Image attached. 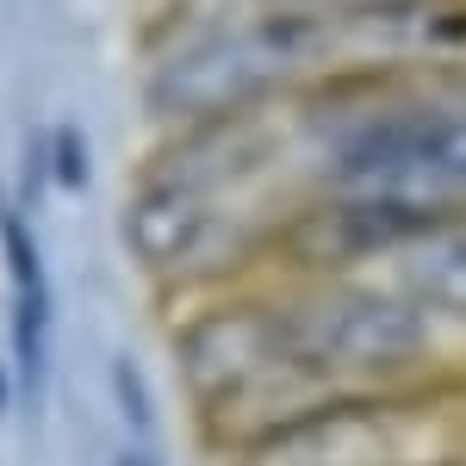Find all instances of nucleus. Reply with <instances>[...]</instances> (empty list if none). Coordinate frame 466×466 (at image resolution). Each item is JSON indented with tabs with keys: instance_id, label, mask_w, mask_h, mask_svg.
<instances>
[{
	"instance_id": "2",
	"label": "nucleus",
	"mask_w": 466,
	"mask_h": 466,
	"mask_svg": "<svg viewBox=\"0 0 466 466\" xmlns=\"http://www.w3.org/2000/svg\"><path fill=\"white\" fill-rule=\"evenodd\" d=\"M329 81V19L292 0H255L249 13L206 19L175 37L144 75V112L168 131L274 112Z\"/></svg>"
},
{
	"instance_id": "6",
	"label": "nucleus",
	"mask_w": 466,
	"mask_h": 466,
	"mask_svg": "<svg viewBox=\"0 0 466 466\" xmlns=\"http://www.w3.org/2000/svg\"><path fill=\"white\" fill-rule=\"evenodd\" d=\"M355 274H373L380 287H392L398 299H410L435 329H448L466 349V224L417 230V237L392 243L386 255H373Z\"/></svg>"
},
{
	"instance_id": "3",
	"label": "nucleus",
	"mask_w": 466,
	"mask_h": 466,
	"mask_svg": "<svg viewBox=\"0 0 466 466\" xmlns=\"http://www.w3.org/2000/svg\"><path fill=\"white\" fill-rule=\"evenodd\" d=\"M175 367L218 461L323 404L292 355L280 299L268 280L193 299V311L175 323Z\"/></svg>"
},
{
	"instance_id": "5",
	"label": "nucleus",
	"mask_w": 466,
	"mask_h": 466,
	"mask_svg": "<svg viewBox=\"0 0 466 466\" xmlns=\"http://www.w3.org/2000/svg\"><path fill=\"white\" fill-rule=\"evenodd\" d=\"M466 69V0H392L329 19V81H454Z\"/></svg>"
},
{
	"instance_id": "4",
	"label": "nucleus",
	"mask_w": 466,
	"mask_h": 466,
	"mask_svg": "<svg viewBox=\"0 0 466 466\" xmlns=\"http://www.w3.org/2000/svg\"><path fill=\"white\" fill-rule=\"evenodd\" d=\"M218 466H466V386L329 398Z\"/></svg>"
},
{
	"instance_id": "7",
	"label": "nucleus",
	"mask_w": 466,
	"mask_h": 466,
	"mask_svg": "<svg viewBox=\"0 0 466 466\" xmlns=\"http://www.w3.org/2000/svg\"><path fill=\"white\" fill-rule=\"evenodd\" d=\"M56 180H63L69 193L87 187V144H81L75 125H56Z\"/></svg>"
},
{
	"instance_id": "1",
	"label": "nucleus",
	"mask_w": 466,
	"mask_h": 466,
	"mask_svg": "<svg viewBox=\"0 0 466 466\" xmlns=\"http://www.w3.org/2000/svg\"><path fill=\"white\" fill-rule=\"evenodd\" d=\"M280 323L318 398H392L466 386V349L373 274L268 280Z\"/></svg>"
}]
</instances>
